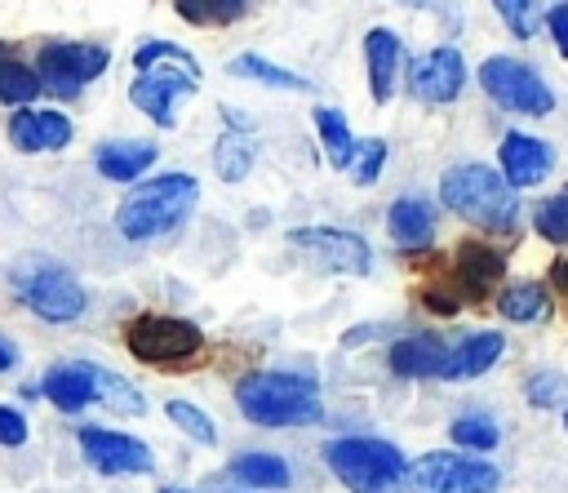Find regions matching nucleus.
<instances>
[{
  "label": "nucleus",
  "instance_id": "nucleus-1",
  "mask_svg": "<svg viewBox=\"0 0 568 493\" xmlns=\"http://www.w3.org/2000/svg\"><path fill=\"white\" fill-rule=\"evenodd\" d=\"M439 200L484 231H515L519 222V200L493 164H453L439 178Z\"/></svg>",
  "mask_w": 568,
  "mask_h": 493
},
{
  "label": "nucleus",
  "instance_id": "nucleus-2",
  "mask_svg": "<svg viewBox=\"0 0 568 493\" xmlns=\"http://www.w3.org/2000/svg\"><path fill=\"white\" fill-rule=\"evenodd\" d=\"M235 404L257 426H306L320 422V386L302 373H248L235 386Z\"/></svg>",
  "mask_w": 568,
  "mask_h": 493
},
{
  "label": "nucleus",
  "instance_id": "nucleus-3",
  "mask_svg": "<svg viewBox=\"0 0 568 493\" xmlns=\"http://www.w3.org/2000/svg\"><path fill=\"white\" fill-rule=\"evenodd\" d=\"M195 200H200V182L191 173H160L115 209V227L124 240H155L173 231L195 209Z\"/></svg>",
  "mask_w": 568,
  "mask_h": 493
},
{
  "label": "nucleus",
  "instance_id": "nucleus-4",
  "mask_svg": "<svg viewBox=\"0 0 568 493\" xmlns=\"http://www.w3.org/2000/svg\"><path fill=\"white\" fill-rule=\"evenodd\" d=\"M324 462L351 493H395L404 484V453L390 440H368V435H346L324 449Z\"/></svg>",
  "mask_w": 568,
  "mask_h": 493
},
{
  "label": "nucleus",
  "instance_id": "nucleus-5",
  "mask_svg": "<svg viewBox=\"0 0 568 493\" xmlns=\"http://www.w3.org/2000/svg\"><path fill=\"white\" fill-rule=\"evenodd\" d=\"M9 280H13V289H18V298H22L40 320L67 324V320H75V315L84 311V289H80V280H75L62 262H53V258H40V253L18 258L13 271H9Z\"/></svg>",
  "mask_w": 568,
  "mask_h": 493
},
{
  "label": "nucleus",
  "instance_id": "nucleus-6",
  "mask_svg": "<svg viewBox=\"0 0 568 493\" xmlns=\"http://www.w3.org/2000/svg\"><path fill=\"white\" fill-rule=\"evenodd\" d=\"M408 493H497V466L462 453H426L408 471Z\"/></svg>",
  "mask_w": 568,
  "mask_h": 493
},
{
  "label": "nucleus",
  "instance_id": "nucleus-7",
  "mask_svg": "<svg viewBox=\"0 0 568 493\" xmlns=\"http://www.w3.org/2000/svg\"><path fill=\"white\" fill-rule=\"evenodd\" d=\"M479 84H484V93H488L497 107L519 111V115H546V111L555 107L550 84H546L528 62H515V58H501V53L479 67Z\"/></svg>",
  "mask_w": 568,
  "mask_h": 493
},
{
  "label": "nucleus",
  "instance_id": "nucleus-8",
  "mask_svg": "<svg viewBox=\"0 0 568 493\" xmlns=\"http://www.w3.org/2000/svg\"><path fill=\"white\" fill-rule=\"evenodd\" d=\"M124 342H129V351H133L138 360H146V364H182V360H191V355L204 346V338H200V329H195L191 320L155 315V311L129 320Z\"/></svg>",
  "mask_w": 568,
  "mask_h": 493
},
{
  "label": "nucleus",
  "instance_id": "nucleus-9",
  "mask_svg": "<svg viewBox=\"0 0 568 493\" xmlns=\"http://www.w3.org/2000/svg\"><path fill=\"white\" fill-rule=\"evenodd\" d=\"M102 71H106V49L62 40V44H44V49H40V71H36V80H40V93L49 89V93H58V98H80V89H84L93 76H102Z\"/></svg>",
  "mask_w": 568,
  "mask_h": 493
},
{
  "label": "nucleus",
  "instance_id": "nucleus-10",
  "mask_svg": "<svg viewBox=\"0 0 568 493\" xmlns=\"http://www.w3.org/2000/svg\"><path fill=\"white\" fill-rule=\"evenodd\" d=\"M288 244L302 249L315 266L324 271H351V275H364L373 266V253L368 244L355 235V231H337V227H297L288 231Z\"/></svg>",
  "mask_w": 568,
  "mask_h": 493
},
{
  "label": "nucleus",
  "instance_id": "nucleus-11",
  "mask_svg": "<svg viewBox=\"0 0 568 493\" xmlns=\"http://www.w3.org/2000/svg\"><path fill=\"white\" fill-rule=\"evenodd\" d=\"M80 449H84L89 466L102 471V475H142V471H151V449L138 435H124V431L84 426Z\"/></svg>",
  "mask_w": 568,
  "mask_h": 493
},
{
  "label": "nucleus",
  "instance_id": "nucleus-12",
  "mask_svg": "<svg viewBox=\"0 0 568 493\" xmlns=\"http://www.w3.org/2000/svg\"><path fill=\"white\" fill-rule=\"evenodd\" d=\"M466 84V62L457 49H430L422 53L413 67H408V89L422 98V102H453Z\"/></svg>",
  "mask_w": 568,
  "mask_h": 493
},
{
  "label": "nucleus",
  "instance_id": "nucleus-13",
  "mask_svg": "<svg viewBox=\"0 0 568 493\" xmlns=\"http://www.w3.org/2000/svg\"><path fill=\"white\" fill-rule=\"evenodd\" d=\"M133 67H138V76H151V80L173 84L178 93L200 89V62H195V58H191L182 44H169V40H146V44H138Z\"/></svg>",
  "mask_w": 568,
  "mask_h": 493
},
{
  "label": "nucleus",
  "instance_id": "nucleus-14",
  "mask_svg": "<svg viewBox=\"0 0 568 493\" xmlns=\"http://www.w3.org/2000/svg\"><path fill=\"white\" fill-rule=\"evenodd\" d=\"M497 160H501V182L510 191L515 187H537L555 169V151L546 142H537V138H528V133H506Z\"/></svg>",
  "mask_w": 568,
  "mask_h": 493
},
{
  "label": "nucleus",
  "instance_id": "nucleus-15",
  "mask_svg": "<svg viewBox=\"0 0 568 493\" xmlns=\"http://www.w3.org/2000/svg\"><path fill=\"white\" fill-rule=\"evenodd\" d=\"M9 142L18 151H58V147L71 142V120L62 111H31V107H22L9 120Z\"/></svg>",
  "mask_w": 568,
  "mask_h": 493
},
{
  "label": "nucleus",
  "instance_id": "nucleus-16",
  "mask_svg": "<svg viewBox=\"0 0 568 493\" xmlns=\"http://www.w3.org/2000/svg\"><path fill=\"white\" fill-rule=\"evenodd\" d=\"M501 271H506V258L497 253V249H488V244H462L457 249V262H453V280H457V289L466 293V298H484L497 280H501Z\"/></svg>",
  "mask_w": 568,
  "mask_h": 493
},
{
  "label": "nucleus",
  "instance_id": "nucleus-17",
  "mask_svg": "<svg viewBox=\"0 0 568 493\" xmlns=\"http://www.w3.org/2000/svg\"><path fill=\"white\" fill-rule=\"evenodd\" d=\"M444 360H448V342L435 333L399 338L390 346V369L399 378H444Z\"/></svg>",
  "mask_w": 568,
  "mask_h": 493
},
{
  "label": "nucleus",
  "instance_id": "nucleus-18",
  "mask_svg": "<svg viewBox=\"0 0 568 493\" xmlns=\"http://www.w3.org/2000/svg\"><path fill=\"white\" fill-rule=\"evenodd\" d=\"M364 53H368V84H373V98L386 102L395 93V80H399V67H404V44L395 31L377 27L364 36Z\"/></svg>",
  "mask_w": 568,
  "mask_h": 493
},
{
  "label": "nucleus",
  "instance_id": "nucleus-19",
  "mask_svg": "<svg viewBox=\"0 0 568 493\" xmlns=\"http://www.w3.org/2000/svg\"><path fill=\"white\" fill-rule=\"evenodd\" d=\"M435 222H439V209L422 195H404L386 213V227H390L395 244H404V249H426L435 235Z\"/></svg>",
  "mask_w": 568,
  "mask_h": 493
},
{
  "label": "nucleus",
  "instance_id": "nucleus-20",
  "mask_svg": "<svg viewBox=\"0 0 568 493\" xmlns=\"http://www.w3.org/2000/svg\"><path fill=\"white\" fill-rule=\"evenodd\" d=\"M501 355V333L484 329V333H466L457 342H448V360H444V378L462 382V378H479L484 369H493Z\"/></svg>",
  "mask_w": 568,
  "mask_h": 493
},
{
  "label": "nucleus",
  "instance_id": "nucleus-21",
  "mask_svg": "<svg viewBox=\"0 0 568 493\" xmlns=\"http://www.w3.org/2000/svg\"><path fill=\"white\" fill-rule=\"evenodd\" d=\"M98 173L111 178V182H133L146 173V164H155V142H138V138H115V142H102L98 155H93Z\"/></svg>",
  "mask_w": 568,
  "mask_h": 493
},
{
  "label": "nucleus",
  "instance_id": "nucleus-22",
  "mask_svg": "<svg viewBox=\"0 0 568 493\" xmlns=\"http://www.w3.org/2000/svg\"><path fill=\"white\" fill-rule=\"evenodd\" d=\"M62 413H80L89 400H93V382H89V364H58L44 373V386H40Z\"/></svg>",
  "mask_w": 568,
  "mask_h": 493
},
{
  "label": "nucleus",
  "instance_id": "nucleus-23",
  "mask_svg": "<svg viewBox=\"0 0 568 493\" xmlns=\"http://www.w3.org/2000/svg\"><path fill=\"white\" fill-rule=\"evenodd\" d=\"M231 475L244 489H288V462L275 453H240L231 457Z\"/></svg>",
  "mask_w": 568,
  "mask_h": 493
},
{
  "label": "nucleus",
  "instance_id": "nucleus-24",
  "mask_svg": "<svg viewBox=\"0 0 568 493\" xmlns=\"http://www.w3.org/2000/svg\"><path fill=\"white\" fill-rule=\"evenodd\" d=\"M253 151H257L253 133H244V129H226V133L217 138V147H213L217 178H222V182H240V178L248 173V164H253Z\"/></svg>",
  "mask_w": 568,
  "mask_h": 493
},
{
  "label": "nucleus",
  "instance_id": "nucleus-25",
  "mask_svg": "<svg viewBox=\"0 0 568 493\" xmlns=\"http://www.w3.org/2000/svg\"><path fill=\"white\" fill-rule=\"evenodd\" d=\"M173 98H178V89L164 84V80H151V76H138V80L129 84V102H133L142 115H151L160 129L173 124Z\"/></svg>",
  "mask_w": 568,
  "mask_h": 493
},
{
  "label": "nucleus",
  "instance_id": "nucleus-26",
  "mask_svg": "<svg viewBox=\"0 0 568 493\" xmlns=\"http://www.w3.org/2000/svg\"><path fill=\"white\" fill-rule=\"evenodd\" d=\"M546 289L541 284H532V280H519V284H510L501 298H497V311L506 315V320H515V324H532V320H541L546 315Z\"/></svg>",
  "mask_w": 568,
  "mask_h": 493
},
{
  "label": "nucleus",
  "instance_id": "nucleus-27",
  "mask_svg": "<svg viewBox=\"0 0 568 493\" xmlns=\"http://www.w3.org/2000/svg\"><path fill=\"white\" fill-rule=\"evenodd\" d=\"M89 382H93V400H106L115 413H142L146 409L142 391H133L124 378H115V373H106L98 364H89Z\"/></svg>",
  "mask_w": 568,
  "mask_h": 493
},
{
  "label": "nucleus",
  "instance_id": "nucleus-28",
  "mask_svg": "<svg viewBox=\"0 0 568 493\" xmlns=\"http://www.w3.org/2000/svg\"><path fill=\"white\" fill-rule=\"evenodd\" d=\"M226 71H231V76H244V80L275 84V89H306V80H302L297 71H284V67H275V62L257 58V53H240V58H231V62H226Z\"/></svg>",
  "mask_w": 568,
  "mask_h": 493
},
{
  "label": "nucleus",
  "instance_id": "nucleus-29",
  "mask_svg": "<svg viewBox=\"0 0 568 493\" xmlns=\"http://www.w3.org/2000/svg\"><path fill=\"white\" fill-rule=\"evenodd\" d=\"M315 129H320V142H324L328 164H346L351 151H355V138H351V129H346V115L333 111V107H320V111H315Z\"/></svg>",
  "mask_w": 568,
  "mask_h": 493
},
{
  "label": "nucleus",
  "instance_id": "nucleus-30",
  "mask_svg": "<svg viewBox=\"0 0 568 493\" xmlns=\"http://www.w3.org/2000/svg\"><path fill=\"white\" fill-rule=\"evenodd\" d=\"M31 98H40V80L31 67H22L18 58H0V102L9 107H27Z\"/></svg>",
  "mask_w": 568,
  "mask_h": 493
},
{
  "label": "nucleus",
  "instance_id": "nucleus-31",
  "mask_svg": "<svg viewBox=\"0 0 568 493\" xmlns=\"http://www.w3.org/2000/svg\"><path fill=\"white\" fill-rule=\"evenodd\" d=\"M186 22H200V27H222V22H235L244 18V0H178L173 4Z\"/></svg>",
  "mask_w": 568,
  "mask_h": 493
},
{
  "label": "nucleus",
  "instance_id": "nucleus-32",
  "mask_svg": "<svg viewBox=\"0 0 568 493\" xmlns=\"http://www.w3.org/2000/svg\"><path fill=\"white\" fill-rule=\"evenodd\" d=\"M382 164H386V142L382 138H368V142H355V151L346 160V173H351V182L368 187V182H377Z\"/></svg>",
  "mask_w": 568,
  "mask_h": 493
},
{
  "label": "nucleus",
  "instance_id": "nucleus-33",
  "mask_svg": "<svg viewBox=\"0 0 568 493\" xmlns=\"http://www.w3.org/2000/svg\"><path fill=\"white\" fill-rule=\"evenodd\" d=\"M448 435H453V444H462V449H493V444H497V422L484 417V413H466V417L453 422Z\"/></svg>",
  "mask_w": 568,
  "mask_h": 493
},
{
  "label": "nucleus",
  "instance_id": "nucleus-34",
  "mask_svg": "<svg viewBox=\"0 0 568 493\" xmlns=\"http://www.w3.org/2000/svg\"><path fill=\"white\" fill-rule=\"evenodd\" d=\"M169 417H173V426H182L191 440H200V444H213L217 440V426L209 422V413L204 409H195L191 400H169Z\"/></svg>",
  "mask_w": 568,
  "mask_h": 493
},
{
  "label": "nucleus",
  "instance_id": "nucleus-35",
  "mask_svg": "<svg viewBox=\"0 0 568 493\" xmlns=\"http://www.w3.org/2000/svg\"><path fill=\"white\" fill-rule=\"evenodd\" d=\"M537 235H546V240H555V244H564L568 240V191H559V195H550L541 209H537Z\"/></svg>",
  "mask_w": 568,
  "mask_h": 493
},
{
  "label": "nucleus",
  "instance_id": "nucleus-36",
  "mask_svg": "<svg viewBox=\"0 0 568 493\" xmlns=\"http://www.w3.org/2000/svg\"><path fill=\"white\" fill-rule=\"evenodd\" d=\"M497 13L506 18V27L519 36V40H528L532 31H537V4H528V0H497Z\"/></svg>",
  "mask_w": 568,
  "mask_h": 493
},
{
  "label": "nucleus",
  "instance_id": "nucleus-37",
  "mask_svg": "<svg viewBox=\"0 0 568 493\" xmlns=\"http://www.w3.org/2000/svg\"><path fill=\"white\" fill-rule=\"evenodd\" d=\"M559 395H564V378H559V373H537V378L528 382V400H532L537 409L555 404Z\"/></svg>",
  "mask_w": 568,
  "mask_h": 493
},
{
  "label": "nucleus",
  "instance_id": "nucleus-38",
  "mask_svg": "<svg viewBox=\"0 0 568 493\" xmlns=\"http://www.w3.org/2000/svg\"><path fill=\"white\" fill-rule=\"evenodd\" d=\"M27 440V417L9 404H0V444H22Z\"/></svg>",
  "mask_w": 568,
  "mask_h": 493
},
{
  "label": "nucleus",
  "instance_id": "nucleus-39",
  "mask_svg": "<svg viewBox=\"0 0 568 493\" xmlns=\"http://www.w3.org/2000/svg\"><path fill=\"white\" fill-rule=\"evenodd\" d=\"M546 27H550L559 53L568 58V4H550V9H546Z\"/></svg>",
  "mask_w": 568,
  "mask_h": 493
},
{
  "label": "nucleus",
  "instance_id": "nucleus-40",
  "mask_svg": "<svg viewBox=\"0 0 568 493\" xmlns=\"http://www.w3.org/2000/svg\"><path fill=\"white\" fill-rule=\"evenodd\" d=\"M422 298L430 302V311H435V315H453V311H457V298H453L448 289H426Z\"/></svg>",
  "mask_w": 568,
  "mask_h": 493
},
{
  "label": "nucleus",
  "instance_id": "nucleus-41",
  "mask_svg": "<svg viewBox=\"0 0 568 493\" xmlns=\"http://www.w3.org/2000/svg\"><path fill=\"white\" fill-rule=\"evenodd\" d=\"M13 364H18V351H13V342H4V338H0V373H4V369H13Z\"/></svg>",
  "mask_w": 568,
  "mask_h": 493
},
{
  "label": "nucleus",
  "instance_id": "nucleus-42",
  "mask_svg": "<svg viewBox=\"0 0 568 493\" xmlns=\"http://www.w3.org/2000/svg\"><path fill=\"white\" fill-rule=\"evenodd\" d=\"M550 280H555V284H559L564 293H568V258H559V262L550 266Z\"/></svg>",
  "mask_w": 568,
  "mask_h": 493
},
{
  "label": "nucleus",
  "instance_id": "nucleus-43",
  "mask_svg": "<svg viewBox=\"0 0 568 493\" xmlns=\"http://www.w3.org/2000/svg\"><path fill=\"white\" fill-rule=\"evenodd\" d=\"M564 422H568V413H564Z\"/></svg>",
  "mask_w": 568,
  "mask_h": 493
},
{
  "label": "nucleus",
  "instance_id": "nucleus-44",
  "mask_svg": "<svg viewBox=\"0 0 568 493\" xmlns=\"http://www.w3.org/2000/svg\"><path fill=\"white\" fill-rule=\"evenodd\" d=\"M173 493H182V489H173Z\"/></svg>",
  "mask_w": 568,
  "mask_h": 493
}]
</instances>
